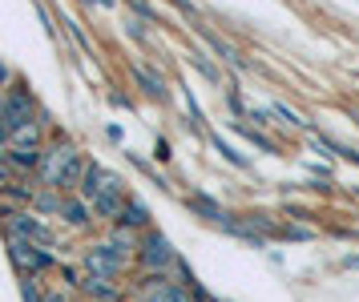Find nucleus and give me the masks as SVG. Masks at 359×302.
Masks as SVG:
<instances>
[{
  "mask_svg": "<svg viewBox=\"0 0 359 302\" xmlns=\"http://www.w3.org/2000/svg\"><path fill=\"white\" fill-rule=\"evenodd\" d=\"M81 193L101 218H121V210H126L121 206V181H117L114 174H105L101 165H89V170H85Z\"/></svg>",
  "mask_w": 359,
  "mask_h": 302,
  "instance_id": "nucleus-1",
  "label": "nucleus"
},
{
  "mask_svg": "<svg viewBox=\"0 0 359 302\" xmlns=\"http://www.w3.org/2000/svg\"><path fill=\"white\" fill-rule=\"evenodd\" d=\"M41 170H45V181L61 190V186H77L89 165H81V158H77L73 145H57V149H49V153L41 158Z\"/></svg>",
  "mask_w": 359,
  "mask_h": 302,
  "instance_id": "nucleus-2",
  "label": "nucleus"
},
{
  "mask_svg": "<svg viewBox=\"0 0 359 302\" xmlns=\"http://www.w3.org/2000/svg\"><path fill=\"white\" fill-rule=\"evenodd\" d=\"M8 234H13V238H25V242H36V246H49L53 242L49 226H41L36 218H29V214H8Z\"/></svg>",
  "mask_w": 359,
  "mask_h": 302,
  "instance_id": "nucleus-3",
  "label": "nucleus"
},
{
  "mask_svg": "<svg viewBox=\"0 0 359 302\" xmlns=\"http://www.w3.org/2000/svg\"><path fill=\"white\" fill-rule=\"evenodd\" d=\"M13 246V262H17L20 270H45L53 258L45 254V250H36V242H25V238H13L8 242Z\"/></svg>",
  "mask_w": 359,
  "mask_h": 302,
  "instance_id": "nucleus-4",
  "label": "nucleus"
},
{
  "mask_svg": "<svg viewBox=\"0 0 359 302\" xmlns=\"http://www.w3.org/2000/svg\"><path fill=\"white\" fill-rule=\"evenodd\" d=\"M89 270H93V278H114L117 270H121V250L117 246H101V250H89Z\"/></svg>",
  "mask_w": 359,
  "mask_h": 302,
  "instance_id": "nucleus-5",
  "label": "nucleus"
},
{
  "mask_svg": "<svg viewBox=\"0 0 359 302\" xmlns=\"http://www.w3.org/2000/svg\"><path fill=\"white\" fill-rule=\"evenodd\" d=\"M0 121L8 125V133L29 125V97L25 93H13L8 101H0Z\"/></svg>",
  "mask_w": 359,
  "mask_h": 302,
  "instance_id": "nucleus-6",
  "label": "nucleus"
},
{
  "mask_svg": "<svg viewBox=\"0 0 359 302\" xmlns=\"http://www.w3.org/2000/svg\"><path fill=\"white\" fill-rule=\"evenodd\" d=\"M142 262H146V266H158V270H162V266H170V262H174V254H170V242H165L162 234H149L146 250H142Z\"/></svg>",
  "mask_w": 359,
  "mask_h": 302,
  "instance_id": "nucleus-7",
  "label": "nucleus"
},
{
  "mask_svg": "<svg viewBox=\"0 0 359 302\" xmlns=\"http://www.w3.org/2000/svg\"><path fill=\"white\" fill-rule=\"evenodd\" d=\"M137 81H142V85H146V93H154V97L165 93V89H162V77H154L149 69H137Z\"/></svg>",
  "mask_w": 359,
  "mask_h": 302,
  "instance_id": "nucleus-8",
  "label": "nucleus"
},
{
  "mask_svg": "<svg viewBox=\"0 0 359 302\" xmlns=\"http://www.w3.org/2000/svg\"><path fill=\"white\" fill-rule=\"evenodd\" d=\"M149 302H190V298H186V294H182L178 287H158Z\"/></svg>",
  "mask_w": 359,
  "mask_h": 302,
  "instance_id": "nucleus-9",
  "label": "nucleus"
},
{
  "mask_svg": "<svg viewBox=\"0 0 359 302\" xmlns=\"http://www.w3.org/2000/svg\"><path fill=\"white\" fill-rule=\"evenodd\" d=\"M121 222H130V226H142V222H146V206H137V202H133L130 210H121Z\"/></svg>",
  "mask_w": 359,
  "mask_h": 302,
  "instance_id": "nucleus-10",
  "label": "nucleus"
},
{
  "mask_svg": "<svg viewBox=\"0 0 359 302\" xmlns=\"http://www.w3.org/2000/svg\"><path fill=\"white\" fill-rule=\"evenodd\" d=\"M65 214H69V222H77V226L85 222V206L81 202H65Z\"/></svg>",
  "mask_w": 359,
  "mask_h": 302,
  "instance_id": "nucleus-11",
  "label": "nucleus"
},
{
  "mask_svg": "<svg viewBox=\"0 0 359 302\" xmlns=\"http://www.w3.org/2000/svg\"><path fill=\"white\" fill-rule=\"evenodd\" d=\"M275 113L283 117V121H291V125H303V121H299V117H294V113L287 109V105H275Z\"/></svg>",
  "mask_w": 359,
  "mask_h": 302,
  "instance_id": "nucleus-12",
  "label": "nucleus"
},
{
  "mask_svg": "<svg viewBox=\"0 0 359 302\" xmlns=\"http://www.w3.org/2000/svg\"><path fill=\"white\" fill-rule=\"evenodd\" d=\"M8 142V125H4V121H0V145Z\"/></svg>",
  "mask_w": 359,
  "mask_h": 302,
  "instance_id": "nucleus-13",
  "label": "nucleus"
},
{
  "mask_svg": "<svg viewBox=\"0 0 359 302\" xmlns=\"http://www.w3.org/2000/svg\"><path fill=\"white\" fill-rule=\"evenodd\" d=\"M97 4H114V0H97Z\"/></svg>",
  "mask_w": 359,
  "mask_h": 302,
  "instance_id": "nucleus-14",
  "label": "nucleus"
}]
</instances>
